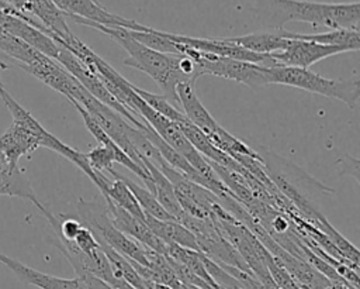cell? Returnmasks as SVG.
<instances>
[{
  "mask_svg": "<svg viewBox=\"0 0 360 289\" xmlns=\"http://www.w3.org/2000/svg\"><path fill=\"white\" fill-rule=\"evenodd\" d=\"M0 97L13 116L11 125L0 135V162L18 165L20 158L30 156L35 149L44 147L69 159L90 178L94 185H97V173L90 168L83 152L73 149L46 131L45 127H42L28 110L17 103L3 86L0 87Z\"/></svg>",
  "mask_w": 360,
  "mask_h": 289,
  "instance_id": "1",
  "label": "cell"
},
{
  "mask_svg": "<svg viewBox=\"0 0 360 289\" xmlns=\"http://www.w3.org/2000/svg\"><path fill=\"white\" fill-rule=\"evenodd\" d=\"M256 21L264 31L284 30L290 21L326 30H359L360 3H322L308 0H253Z\"/></svg>",
  "mask_w": 360,
  "mask_h": 289,
  "instance_id": "2",
  "label": "cell"
},
{
  "mask_svg": "<svg viewBox=\"0 0 360 289\" xmlns=\"http://www.w3.org/2000/svg\"><path fill=\"white\" fill-rule=\"evenodd\" d=\"M75 23L91 27L105 35H108L111 39H114L118 45L124 48V51L128 54V58L124 59V65L138 69L148 76H150L162 89L163 97L169 100L172 104H179L177 94H176V87L179 83H190L186 75L181 70L180 66V58L181 55H170V54H163L158 52L155 49L148 48L146 45L135 41L131 38L125 28L117 27V28H110L104 27L91 21H86L77 17H70ZM193 85V83H191Z\"/></svg>",
  "mask_w": 360,
  "mask_h": 289,
  "instance_id": "3",
  "label": "cell"
},
{
  "mask_svg": "<svg viewBox=\"0 0 360 289\" xmlns=\"http://www.w3.org/2000/svg\"><path fill=\"white\" fill-rule=\"evenodd\" d=\"M176 94L179 104L183 107L184 116L197 127L200 128L208 140L222 152L238 161L242 156L262 159V156L250 149L246 144L236 140L226 130H224L214 117L208 113V110L200 102L194 85L191 83H179L176 87Z\"/></svg>",
  "mask_w": 360,
  "mask_h": 289,
  "instance_id": "4",
  "label": "cell"
},
{
  "mask_svg": "<svg viewBox=\"0 0 360 289\" xmlns=\"http://www.w3.org/2000/svg\"><path fill=\"white\" fill-rule=\"evenodd\" d=\"M76 211L79 221L94 234L98 242L111 247L125 258L142 266H148L150 250L145 248L115 228L107 214L105 207L94 200L79 199L76 203Z\"/></svg>",
  "mask_w": 360,
  "mask_h": 289,
  "instance_id": "5",
  "label": "cell"
},
{
  "mask_svg": "<svg viewBox=\"0 0 360 289\" xmlns=\"http://www.w3.org/2000/svg\"><path fill=\"white\" fill-rule=\"evenodd\" d=\"M269 80L276 85L292 86L307 92L318 93L326 97L338 99L350 107L359 102L360 87L357 79H329L312 70L291 66L269 68Z\"/></svg>",
  "mask_w": 360,
  "mask_h": 289,
  "instance_id": "6",
  "label": "cell"
},
{
  "mask_svg": "<svg viewBox=\"0 0 360 289\" xmlns=\"http://www.w3.org/2000/svg\"><path fill=\"white\" fill-rule=\"evenodd\" d=\"M183 55L191 58L197 63L201 76H219L238 83H243L252 89H259L262 86L270 85L269 68L245 61H236L200 52L186 45H183Z\"/></svg>",
  "mask_w": 360,
  "mask_h": 289,
  "instance_id": "7",
  "label": "cell"
},
{
  "mask_svg": "<svg viewBox=\"0 0 360 289\" xmlns=\"http://www.w3.org/2000/svg\"><path fill=\"white\" fill-rule=\"evenodd\" d=\"M53 4L65 13L66 17H77L110 28H127L134 31H146L148 25L139 24L134 20L121 17L104 8L97 0H52Z\"/></svg>",
  "mask_w": 360,
  "mask_h": 289,
  "instance_id": "8",
  "label": "cell"
},
{
  "mask_svg": "<svg viewBox=\"0 0 360 289\" xmlns=\"http://www.w3.org/2000/svg\"><path fill=\"white\" fill-rule=\"evenodd\" d=\"M342 52H349V49L343 47H330L316 44L312 41L290 38V42L284 49L276 51L270 54V56L278 63V66L308 69L315 62H319L322 59H326Z\"/></svg>",
  "mask_w": 360,
  "mask_h": 289,
  "instance_id": "9",
  "label": "cell"
},
{
  "mask_svg": "<svg viewBox=\"0 0 360 289\" xmlns=\"http://www.w3.org/2000/svg\"><path fill=\"white\" fill-rule=\"evenodd\" d=\"M0 32L10 34L38 52L44 54L45 56L51 59H56L60 45H58L51 37H48L44 31L38 30L37 27L31 25L25 20H22L18 16H14L6 10L0 8Z\"/></svg>",
  "mask_w": 360,
  "mask_h": 289,
  "instance_id": "10",
  "label": "cell"
},
{
  "mask_svg": "<svg viewBox=\"0 0 360 289\" xmlns=\"http://www.w3.org/2000/svg\"><path fill=\"white\" fill-rule=\"evenodd\" d=\"M105 210L107 214L114 224L115 228H118L121 233L128 235L132 240H136L141 245H143L148 250H152L158 254L165 255L166 254V242L159 240L148 227L143 219H139L129 211L121 209L120 206L114 204L110 200H105Z\"/></svg>",
  "mask_w": 360,
  "mask_h": 289,
  "instance_id": "11",
  "label": "cell"
},
{
  "mask_svg": "<svg viewBox=\"0 0 360 289\" xmlns=\"http://www.w3.org/2000/svg\"><path fill=\"white\" fill-rule=\"evenodd\" d=\"M0 262L4 264L8 269H11L21 281L30 285H34L39 289H86L83 281L79 276L73 279H66V278L44 273L3 254L1 251H0Z\"/></svg>",
  "mask_w": 360,
  "mask_h": 289,
  "instance_id": "12",
  "label": "cell"
},
{
  "mask_svg": "<svg viewBox=\"0 0 360 289\" xmlns=\"http://www.w3.org/2000/svg\"><path fill=\"white\" fill-rule=\"evenodd\" d=\"M0 196L21 197L34 203L39 211L45 209L38 200L24 171L14 164L0 162Z\"/></svg>",
  "mask_w": 360,
  "mask_h": 289,
  "instance_id": "13",
  "label": "cell"
},
{
  "mask_svg": "<svg viewBox=\"0 0 360 289\" xmlns=\"http://www.w3.org/2000/svg\"><path fill=\"white\" fill-rule=\"evenodd\" d=\"M283 31L284 30H278V31L259 30L256 32H250V34H245V35H239V37L225 38V41L229 44L242 47L245 49H249L252 52H256V54L270 55L276 51L284 49L288 45L290 38H285L283 35Z\"/></svg>",
  "mask_w": 360,
  "mask_h": 289,
  "instance_id": "14",
  "label": "cell"
},
{
  "mask_svg": "<svg viewBox=\"0 0 360 289\" xmlns=\"http://www.w3.org/2000/svg\"><path fill=\"white\" fill-rule=\"evenodd\" d=\"M145 223L149 230L163 242L176 244L184 248L200 251L195 235L177 220H158L150 216H145Z\"/></svg>",
  "mask_w": 360,
  "mask_h": 289,
  "instance_id": "15",
  "label": "cell"
},
{
  "mask_svg": "<svg viewBox=\"0 0 360 289\" xmlns=\"http://www.w3.org/2000/svg\"><path fill=\"white\" fill-rule=\"evenodd\" d=\"M283 35L285 38L292 39H305L312 41L322 45L330 47H343L350 51H359L360 48V32L359 30H347V28H336V30H326L323 32L315 34H298L284 30Z\"/></svg>",
  "mask_w": 360,
  "mask_h": 289,
  "instance_id": "16",
  "label": "cell"
},
{
  "mask_svg": "<svg viewBox=\"0 0 360 289\" xmlns=\"http://www.w3.org/2000/svg\"><path fill=\"white\" fill-rule=\"evenodd\" d=\"M142 162L145 164L146 169L149 171L150 176H152V180H153V195L155 197L158 199V202L160 203V206L170 214L173 216L177 221H180L181 216L184 214L177 197H176V193H174V189L172 186V183L169 182V179L153 165L150 164L148 159H142Z\"/></svg>",
  "mask_w": 360,
  "mask_h": 289,
  "instance_id": "17",
  "label": "cell"
},
{
  "mask_svg": "<svg viewBox=\"0 0 360 289\" xmlns=\"http://www.w3.org/2000/svg\"><path fill=\"white\" fill-rule=\"evenodd\" d=\"M98 244H100L101 251L105 255V258L111 266V271L117 279L127 282L128 285H131L135 289H146L145 281L139 276V273L134 268L131 259L125 258L124 255H121L120 252H117L115 250H112L111 247H108L103 242H98Z\"/></svg>",
  "mask_w": 360,
  "mask_h": 289,
  "instance_id": "18",
  "label": "cell"
},
{
  "mask_svg": "<svg viewBox=\"0 0 360 289\" xmlns=\"http://www.w3.org/2000/svg\"><path fill=\"white\" fill-rule=\"evenodd\" d=\"M114 178H115V180H111V179L107 180L104 190L101 192L104 199L112 202L114 204L120 206L121 209L129 211L131 214L145 220V214H143L142 209L139 207L136 199L128 189V186L120 178H117V176H114Z\"/></svg>",
  "mask_w": 360,
  "mask_h": 289,
  "instance_id": "19",
  "label": "cell"
},
{
  "mask_svg": "<svg viewBox=\"0 0 360 289\" xmlns=\"http://www.w3.org/2000/svg\"><path fill=\"white\" fill-rule=\"evenodd\" d=\"M117 178H120L131 190V193L134 195V197L136 199L139 207L142 209L145 216H150L153 219L158 220H176L173 216H170L158 202V199L155 197V195L152 192H149L146 187L139 186L138 183L132 182L131 179H128L127 176H121L118 173H115Z\"/></svg>",
  "mask_w": 360,
  "mask_h": 289,
  "instance_id": "20",
  "label": "cell"
},
{
  "mask_svg": "<svg viewBox=\"0 0 360 289\" xmlns=\"http://www.w3.org/2000/svg\"><path fill=\"white\" fill-rule=\"evenodd\" d=\"M79 278L83 281L86 289H114L107 282H104V281H101V279H98L93 275H83V276H79Z\"/></svg>",
  "mask_w": 360,
  "mask_h": 289,
  "instance_id": "21",
  "label": "cell"
},
{
  "mask_svg": "<svg viewBox=\"0 0 360 289\" xmlns=\"http://www.w3.org/2000/svg\"><path fill=\"white\" fill-rule=\"evenodd\" d=\"M8 7H11L14 11H18L21 14L27 13L28 6L31 4L32 0H3Z\"/></svg>",
  "mask_w": 360,
  "mask_h": 289,
  "instance_id": "22",
  "label": "cell"
},
{
  "mask_svg": "<svg viewBox=\"0 0 360 289\" xmlns=\"http://www.w3.org/2000/svg\"><path fill=\"white\" fill-rule=\"evenodd\" d=\"M145 285H146V289H172L170 286L156 283V282H145Z\"/></svg>",
  "mask_w": 360,
  "mask_h": 289,
  "instance_id": "23",
  "label": "cell"
},
{
  "mask_svg": "<svg viewBox=\"0 0 360 289\" xmlns=\"http://www.w3.org/2000/svg\"><path fill=\"white\" fill-rule=\"evenodd\" d=\"M114 289H135V288H132L131 285H128V283L124 282V281H118L117 285L114 286Z\"/></svg>",
  "mask_w": 360,
  "mask_h": 289,
  "instance_id": "24",
  "label": "cell"
},
{
  "mask_svg": "<svg viewBox=\"0 0 360 289\" xmlns=\"http://www.w3.org/2000/svg\"><path fill=\"white\" fill-rule=\"evenodd\" d=\"M172 289H197V288H194V286H188V285H186V283H183V282H177Z\"/></svg>",
  "mask_w": 360,
  "mask_h": 289,
  "instance_id": "25",
  "label": "cell"
},
{
  "mask_svg": "<svg viewBox=\"0 0 360 289\" xmlns=\"http://www.w3.org/2000/svg\"><path fill=\"white\" fill-rule=\"evenodd\" d=\"M0 8H1V10H7V8H10V7H8L3 0H0Z\"/></svg>",
  "mask_w": 360,
  "mask_h": 289,
  "instance_id": "26",
  "label": "cell"
}]
</instances>
